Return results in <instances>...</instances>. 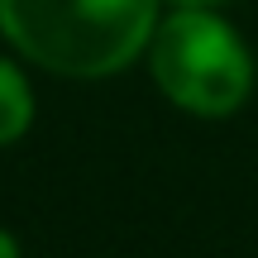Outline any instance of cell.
<instances>
[{"label":"cell","instance_id":"obj_1","mask_svg":"<svg viewBox=\"0 0 258 258\" xmlns=\"http://www.w3.org/2000/svg\"><path fill=\"white\" fill-rule=\"evenodd\" d=\"M0 29L62 77H110L158 29V0H0Z\"/></svg>","mask_w":258,"mask_h":258},{"label":"cell","instance_id":"obj_2","mask_svg":"<svg viewBox=\"0 0 258 258\" xmlns=\"http://www.w3.org/2000/svg\"><path fill=\"white\" fill-rule=\"evenodd\" d=\"M153 77L182 110L230 115L249 96L253 62L225 19L206 10H177L153 29Z\"/></svg>","mask_w":258,"mask_h":258},{"label":"cell","instance_id":"obj_3","mask_svg":"<svg viewBox=\"0 0 258 258\" xmlns=\"http://www.w3.org/2000/svg\"><path fill=\"white\" fill-rule=\"evenodd\" d=\"M29 115H34V101H29L24 77H19L10 62H0V144H10V139L24 134Z\"/></svg>","mask_w":258,"mask_h":258},{"label":"cell","instance_id":"obj_4","mask_svg":"<svg viewBox=\"0 0 258 258\" xmlns=\"http://www.w3.org/2000/svg\"><path fill=\"white\" fill-rule=\"evenodd\" d=\"M0 258H19V249H15V239H10L5 230H0Z\"/></svg>","mask_w":258,"mask_h":258},{"label":"cell","instance_id":"obj_5","mask_svg":"<svg viewBox=\"0 0 258 258\" xmlns=\"http://www.w3.org/2000/svg\"><path fill=\"white\" fill-rule=\"evenodd\" d=\"M177 10H206V5H220V0H172Z\"/></svg>","mask_w":258,"mask_h":258}]
</instances>
